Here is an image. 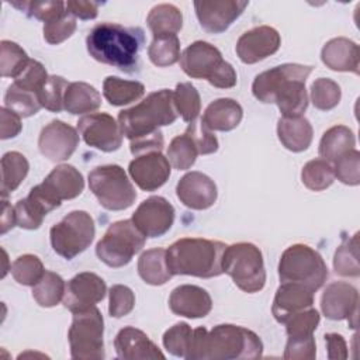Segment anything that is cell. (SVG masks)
I'll list each match as a JSON object with an SVG mask.
<instances>
[{
  "label": "cell",
  "instance_id": "cell-43",
  "mask_svg": "<svg viewBox=\"0 0 360 360\" xmlns=\"http://www.w3.org/2000/svg\"><path fill=\"white\" fill-rule=\"evenodd\" d=\"M4 107L24 118L37 114L41 108V104L37 93L22 90L13 83L8 86L4 94Z\"/></svg>",
  "mask_w": 360,
  "mask_h": 360
},
{
  "label": "cell",
  "instance_id": "cell-29",
  "mask_svg": "<svg viewBox=\"0 0 360 360\" xmlns=\"http://www.w3.org/2000/svg\"><path fill=\"white\" fill-rule=\"evenodd\" d=\"M277 135L283 146L291 152H302L312 142V127L309 121L300 117H281L277 122Z\"/></svg>",
  "mask_w": 360,
  "mask_h": 360
},
{
  "label": "cell",
  "instance_id": "cell-22",
  "mask_svg": "<svg viewBox=\"0 0 360 360\" xmlns=\"http://www.w3.org/2000/svg\"><path fill=\"white\" fill-rule=\"evenodd\" d=\"M169 307L179 316L204 318L212 308V300L207 290L198 285L183 284L172 291Z\"/></svg>",
  "mask_w": 360,
  "mask_h": 360
},
{
  "label": "cell",
  "instance_id": "cell-14",
  "mask_svg": "<svg viewBox=\"0 0 360 360\" xmlns=\"http://www.w3.org/2000/svg\"><path fill=\"white\" fill-rule=\"evenodd\" d=\"M132 222L146 238L165 235L174 222L173 205L160 195L143 200L132 214Z\"/></svg>",
  "mask_w": 360,
  "mask_h": 360
},
{
  "label": "cell",
  "instance_id": "cell-17",
  "mask_svg": "<svg viewBox=\"0 0 360 360\" xmlns=\"http://www.w3.org/2000/svg\"><path fill=\"white\" fill-rule=\"evenodd\" d=\"M280 44L281 38L277 30L269 25H259L242 34L235 49L243 63L252 65L276 53Z\"/></svg>",
  "mask_w": 360,
  "mask_h": 360
},
{
  "label": "cell",
  "instance_id": "cell-49",
  "mask_svg": "<svg viewBox=\"0 0 360 360\" xmlns=\"http://www.w3.org/2000/svg\"><path fill=\"white\" fill-rule=\"evenodd\" d=\"M333 174L339 181L347 186H357L360 183V153L352 149L338 158L332 163Z\"/></svg>",
  "mask_w": 360,
  "mask_h": 360
},
{
  "label": "cell",
  "instance_id": "cell-24",
  "mask_svg": "<svg viewBox=\"0 0 360 360\" xmlns=\"http://www.w3.org/2000/svg\"><path fill=\"white\" fill-rule=\"evenodd\" d=\"M39 186L52 200L60 204L62 200H72L80 195L84 187V180L75 166L59 165Z\"/></svg>",
  "mask_w": 360,
  "mask_h": 360
},
{
  "label": "cell",
  "instance_id": "cell-2",
  "mask_svg": "<svg viewBox=\"0 0 360 360\" xmlns=\"http://www.w3.org/2000/svg\"><path fill=\"white\" fill-rule=\"evenodd\" d=\"M263 343L260 338L238 325L222 323L210 332L200 326L193 330L187 360H239L262 357Z\"/></svg>",
  "mask_w": 360,
  "mask_h": 360
},
{
  "label": "cell",
  "instance_id": "cell-55",
  "mask_svg": "<svg viewBox=\"0 0 360 360\" xmlns=\"http://www.w3.org/2000/svg\"><path fill=\"white\" fill-rule=\"evenodd\" d=\"M316 345L314 336L305 339H288L284 350V359L288 360H314Z\"/></svg>",
  "mask_w": 360,
  "mask_h": 360
},
{
  "label": "cell",
  "instance_id": "cell-54",
  "mask_svg": "<svg viewBox=\"0 0 360 360\" xmlns=\"http://www.w3.org/2000/svg\"><path fill=\"white\" fill-rule=\"evenodd\" d=\"M186 132L191 136L193 142L197 146V150L200 155H208V153H214L218 149V139L217 136L212 134L211 129H208L201 120L198 122L193 121L188 124Z\"/></svg>",
  "mask_w": 360,
  "mask_h": 360
},
{
  "label": "cell",
  "instance_id": "cell-59",
  "mask_svg": "<svg viewBox=\"0 0 360 360\" xmlns=\"http://www.w3.org/2000/svg\"><path fill=\"white\" fill-rule=\"evenodd\" d=\"M325 342H326L329 359H346L347 357V346H346V342L342 335L326 333Z\"/></svg>",
  "mask_w": 360,
  "mask_h": 360
},
{
  "label": "cell",
  "instance_id": "cell-1",
  "mask_svg": "<svg viewBox=\"0 0 360 360\" xmlns=\"http://www.w3.org/2000/svg\"><path fill=\"white\" fill-rule=\"evenodd\" d=\"M312 66L283 63L259 73L252 84L253 96L266 104H277L283 117H300L308 107L305 82Z\"/></svg>",
  "mask_w": 360,
  "mask_h": 360
},
{
  "label": "cell",
  "instance_id": "cell-10",
  "mask_svg": "<svg viewBox=\"0 0 360 360\" xmlns=\"http://www.w3.org/2000/svg\"><path fill=\"white\" fill-rule=\"evenodd\" d=\"M146 236L135 226L132 219L111 224L96 245L97 257L110 267H122L143 248Z\"/></svg>",
  "mask_w": 360,
  "mask_h": 360
},
{
  "label": "cell",
  "instance_id": "cell-60",
  "mask_svg": "<svg viewBox=\"0 0 360 360\" xmlns=\"http://www.w3.org/2000/svg\"><path fill=\"white\" fill-rule=\"evenodd\" d=\"M17 224L15 219V210L11 207L6 198L1 201V219H0V233H6L8 229H11Z\"/></svg>",
  "mask_w": 360,
  "mask_h": 360
},
{
  "label": "cell",
  "instance_id": "cell-26",
  "mask_svg": "<svg viewBox=\"0 0 360 360\" xmlns=\"http://www.w3.org/2000/svg\"><path fill=\"white\" fill-rule=\"evenodd\" d=\"M314 304V292L295 283H281L276 291L271 312L277 322L283 323L288 316L311 308Z\"/></svg>",
  "mask_w": 360,
  "mask_h": 360
},
{
  "label": "cell",
  "instance_id": "cell-6",
  "mask_svg": "<svg viewBox=\"0 0 360 360\" xmlns=\"http://www.w3.org/2000/svg\"><path fill=\"white\" fill-rule=\"evenodd\" d=\"M183 72L193 79H205L218 89H231L238 76L231 63L222 59L218 48L205 41H195L180 55Z\"/></svg>",
  "mask_w": 360,
  "mask_h": 360
},
{
  "label": "cell",
  "instance_id": "cell-30",
  "mask_svg": "<svg viewBox=\"0 0 360 360\" xmlns=\"http://www.w3.org/2000/svg\"><path fill=\"white\" fill-rule=\"evenodd\" d=\"M101 104L100 93L89 83L73 82L69 83L65 98L63 108L70 114H86L97 110Z\"/></svg>",
  "mask_w": 360,
  "mask_h": 360
},
{
  "label": "cell",
  "instance_id": "cell-46",
  "mask_svg": "<svg viewBox=\"0 0 360 360\" xmlns=\"http://www.w3.org/2000/svg\"><path fill=\"white\" fill-rule=\"evenodd\" d=\"M340 97V87L332 79L319 77L311 86V101L318 110L328 111L335 108L339 104Z\"/></svg>",
  "mask_w": 360,
  "mask_h": 360
},
{
  "label": "cell",
  "instance_id": "cell-27",
  "mask_svg": "<svg viewBox=\"0 0 360 360\" xmlns=\"http://www.w3.org/2000/svg\"><path fill=\"white\" fill-rule=\"evenodd\" d=\"M359 45L345 37L328 41L321 51V59L326 68L356 75H359Z\"/></svg>",
  "mask_w": 360,
  "mask_h": 360
},
{
  "label": "cell",
  "instance_id": "cell-52",
  "mask_svg": "<svg viewBox=\"0 0 360 360\" xmlns=\"http://www.w3.org/2000/svg\"><path fill=\"white\" fill-rule=\"evenodd\" d=\"M110 304L108 312L114 318H121L128 315L135 305L134 291L122 284H115L110 288Z\"/></svg>",
  "mask_w": 360,
  "mask_h": 360
},
{
  "label": "cell",
  "instance_id": "cell-44",
  "mask_svg": "<svg viewBox=\"0 0 360 360\" xmlns=\"http://www.w3.org/2000/svg\"><path fill=\"white\" fill-rule=\"evenodd\" d=\"M321 316L316 309L307 308L291 316H288L283 323L285 325V332L288 339H305L314 336L319 325Z\"/></svg>",
  "mask_w": 360,
  "mask_h": 360
},
{
  "label": "cell",
  "instance_id": "cell-19",
  "mask_svg": "<svg viewBox=\"0 0 360 360\" xmlns=\"http://www.w3.org/2000/svg\"><path fill=\"white\" fill-rule=\"evenodd\" d=\"M359 292L356 287L346 281H333L326 285L321 297V309L332 321L353 318L357 323Z\"/></svg>",
  "mask_w": 360,
  "mask_h": 360
},
{
  "label": "cell",
  "instance_id": "cell-5",
  "mask_svg": "<svg viewBox=\"0 0 360 360\" xmlns=\"http://www.w3.org/2000/svg\"><path fill=\"white\" fill-rule=\"evenodd\" d=\"M176 118L173 91L162 89L148 94L139 104L120 111L118 124L122 135L134 141L159 131V127L173 124Z\"/></svg>",
  "mask_w": 360,
  "mask_h": 360
},
{
  "label": "cell",
  "instance_id": "cell-11",
  "mask_svg": "<svg viewBox=\"0 0 360 360\" xmlns=\"http://www.w3.org/2000/svg\"><path fill=\"white\" fill-rule=\"evenodd\" d=\"M104 319L98 308L73 314V321L69 328L70 356L75 360H100L104 359Z\"/></svg>",
  "mask_w": 360,
  "mask_h": 360
},
{
  "label": "cell",
  "instance_id": "cell-38",
  "mask_svg": "<svg viewBox=\"0 0 360 360\" xmlns=\"http://www.w3.org/2000/svg\"><path fill=\"white\" fill-rule=\"evenodd\" d=\"M148 56L150 62L159 68L174 65L180 59V41L177 35L153 37L148 48Z\"/></svg>",
  "mask_w": 360,
  "mask_h": 360
},
{
  "label": "cell",
  "instance_id": "cell-8",
  "mask_svg": "<svg viewBox=\"0 0 360 360\" xmlns=\"http://www.w3.org/2000/svg\"><path fill=\"white\" fill-rule=\"evenodd\" d=\"M222 270L245 292H257L266 284V269L260 249L249 242L226 246Z\"/></svg>",
  "mask_w": 360,
  "mask_h": 360
},
{
  "label": "cell",
  "instance_id": "cell-35",
  "mask_svg": "<svg viewBox=\"0 0 360 360\" xmlns=\"http://www.w3.org/2000/svg\"><path fill=\"white\" fill-rule=\"evenodd\" d=\"M30 170L27 158L20 152H7L1 158V197L6 198L25 179Z\"/></svg>",
  "mask_w": 360,
  "mask_h": 360
},
{
  "label": "cell",
  "instance_id": "cell-28",
  "mask_svg": "<svg viewBox=\"0 0 360 360\" xmlns=\"http://www.w3.org/2000/svg\"><path fill=\"white\" fill-rule=\"evenodd\" d=\"M243 117L240 104L232 98L214 100L204 111L201 122L211 131H232Z\"/></svg>",
  "mask_w": 360,
  "mask_h": 360
},
{
  "label": "cell",
  "instance_id": "cell-56",
  "mask_svg": "<svg viewBox=\"0 0 360 360\" xmlns=\"http://www.w3.org/2000/svg\"><path fill=\"white\" fill-rule=\"evenodd\" d=\"M163 148V135L159 131L146 135V136H141L138 139L129 141V149L132 155L139 156L141 153H149V152H160Z\"/></svg>",
  "mask_w": 360,
  "mask_h": 360
},
{
  "label": "cell",
  "instance_id": "cell-47",
  "mask_svg": "<svg viewBox=\"0 0 360 360\" xmlns=\"http://www.w3.org/2000/svg\"><path fill=\"white\" fill-rule=\"evenodd\" d=\"M193 329L186 322H179L169 328L163 335V346L166 350L176 356L186 359L191 346Z\"/></svg>",
  "mask_w": 360,
  "mask_h": 360
},
{
  "label": "cell",
  "instance_id": "cell-42",
  "mask_svg": "<svg viewBox=\"0 0 360 360\" xmlns=\"http://www.w3.org/2000/svg\"><path fill=\"white\" fill-rule=\"evenodd\" d=\"M301 180L307 188L312 191H322L335 180L332 165L323 159L309 160L301 170Z\"/></svg>",
  "mask_w": 360,
  "mask_h": 360
},
{
  "label": "cell",
  "instance_id": "cell-53",
  "mask_svg": "<svg viewBox=\"0 0 360 360\" xmlns=\"http://www.w3.org/2000/svg\"><path fill=\"white\" fill-rule=\"evenodd\" d=\"M13 6L20 7L21 10L25 8L28 15L35 17L37 20H42L45 22L56 18L58 15L66 11V3L63 1H28L22 3H13Z\"/></svg>",
  "mask_w": 360,
  "mask_h": 360
},
{
  "label": "cell",
  "instance_id": "cell-39",
  "mask_svg": "<svg viewBox=\"0 0 360 360\" xmlns=\"http://www.w3.org/2000/svg\"><path fill=\"white\" fill-rule=\"evenodd\" d=\"M197 155V146L187 132L174 136L167 148V160L177 170L190 169L194 165Z\"/></svg>",
  "mask_w": 360,
  "mask_h": 360
},
{
  "label": "cell",
  "instance_id": "cell-48",
  "mask_svg": "<svg viewBox=\"0 0 360 360\" xmlns=\"http://www.w3.org/2000/svg\"><path fill=\"white\" fill-rule=\"evenodd\" d=\"M69 83L66 79L62 76H49L44 87L38 93L39 104L41 107L52 111V112H59L63 110V98H65V91L68 89Z\"/></svg>",
  "mask_w": 360,
  "mask_h": 360
},
{
  "label": "cell",
  "instance_id": "cell-16",
  "mask_svg": "<svg viewBox=\"0 0 360 360\" xmlns=\"http://www.w3.org/2000/svg\"><path fill=\"white\" fill-rule=\"evenodd\" d=\"M79 145L77 131L60 120L45 125L38 138L41 153L52 162L69 159Z\"/></svg>",
  "mask_w": 360,
  "mask_h": 360
},
{
  "label": "cell",
  "instance_id": "cell-40",
  "mask_svg": "<svg viewBox=\"0 0 360 360\" xmlns=\"http://www.w3.org/2000/svg\"><path fill=\"white\" fill-rule=\"evenodd\" d=\"M27 52L15 42L3 39L0 42V70L3 77H17L28 65Z\"/></svg>",
  "mask_w": 360,
  "mask_h": 360
},
{
  "label": "cell",
  "instance_id": "cell-51",
  "mask_svg": "<svg viewBox=\"0 0 360 360\" xmlns=\"http://www.w3.org/2000/svg\"><path fill=\"white\" fill-rule=\"evenodd\" d=\"M48 73L44 65L35 59H30L27 68L14 79V84L22 90L39 93L48 80Z\"/></svg>",
  "mask_w": 360,
  "mask_h": 360
},
{
  "label": "cell",
  "instance_id": "cell-25",
  "mask_svg": "<svg viewBox=\"0 0 360 360\" xmlns=\"http://www.w3.org/2000/svg\"><path fill=\"white\" fill-rule=\"evenodd\" d=\"M59 205L60 204L52 200L38 184L31 188L25 198L18 200L15 204L17 225L24 229H37L41 226L44 217Z\"/></svg>",
  "mask_w": 360,
  "mask_h": 360
},
{
  "label": "cell",
  "instance_id": "cell-3",
  "mask_svg": "<svg viewBox=\"0 0 360 360\" xmlns=\"http://www.w3.org/2000/svg\"><path fill=\"white\" fill-rule=\"evenodd\" d=\"M142 44L143 31L141 28L115 22L94 25L86 38V46L93 59L128 73L138 68Z\"/></svg>",
  "mask_w": 360,
  "mask_h": 360
},
{
  "label": "cell",
  "instance_id": "cell-50",
  "mask_svg": "<svg viewBox=\"0 0 360 360\" xmlns=\"http://www.w3.org/2000/svg\"><path fill=\"white\" fill-rule=\"evenodd\" d=\"M76 30V20L75 17L66 10L63 14L58 15L56 18L45 22L44 25V38L48 44L58 45L72 37Z\"/></svg>",
  "mask_w": 360,
  "mask_h": 360
},
{
  "label": "cell",
  "instance_id": "cell-18",
  "mask_svg": "<svg viewBox=\"0 0 360 360\" xmlns=\"http://www.w3.org/2000/svg\"><path fill=\"white\" fill-rule=\"evenodd\" d=\"M248 1L221 0V1H194V8L202 30L211 34H221L243 13Z\"/></svg>",
  "mask_w": 360,
  "mask_h": 360
},
{
  "label": "cell",
  "instance_id": "cell-7",
  "mask_svg": "<svg viewBox=\"0 0 360 360\" xmlns=\"http://www.w3.org/2000/svg\"><path fill=\"white\" fill-rule=\"evenodd\" d=\"M281 283H295L318 291L328 278V267L322 256L308 245L297 243L287 248L278 262Z\"/></svg>",
  "mask_w": 360,
  "mask_h": 360
},
{
  "label": "cell",
  "instance_id": "cell-34",
  "mask_svg": "<svg viewBox=\"0 0 360 360\" xmlns=\"http://www.w3.org/2000/svg\"><path fill=\"white\" fill-rule=\"evenodd\" d=\"M145 93V86L136 80H124L115 76H108L103 82V94L111 105H125L141 98Z\"/></svg>",
  "mask_w": 360,
  "mask_h": 360
},
{
  "label": "cell",
  "instance_id": "cell-15",
  "mask_svg": "<svg viewBox=\"0 0 360 360\" xmlns=\"http://www.w3.org/2000/svg\"><path fill=\"white\" fill-rule=\"evenodd\" d=\"M107 285L96 273L83 271L70 278L65 287L63 305L76 314L96 307L105 297Z\"/></svg>",
  "mask_w": 360,
  "mask_h": 360
},
{
  "label": "cell",
  "instance_id": "cell-31",
  "mask_svg": "<svg viewBox=\"0 0 360 360\" xmlns=\"http://www.w3.org/2000/svg\"><path fill=\"white\" fill-rule=\"evenodd\" d=\"M139 277L150 285H163L172 278V271L167 267L166 250L155 248L143 252L138 260Z\"/></svg>",
  "mask_w": 360,
  "mask_h": 360
},
{
  "label": "cell",
  "instance_id": "cell-20",
  "mask_svg": "<svg viewBox=\"0 0 360 360\" xmlns=\"http://www.w3.org/2000/svg\"><path fill=\"white\" fill-rule=\"evenodd\" d=\"M128 172L141 190L155 191L169 180L170 163L160 152H149L136 156Z\"/></svg>",
  "mask_w": 360,
  "mask_h": 360
},
{
  "label": "cell",
  "instance_id": "cell-9",
  "mask_svg": "<svg viewBox=\"0 0 360 360\" xmlns=\"http://www.w3.org/2000/svg\"><path fill=\"white\" fill-rule=\"evenodd\" d=\"M89 187L100 205L110 211L127 210L136 198L132 183L125 170L118 165L94 167L89 173Z\"/></svg>",
  "mask_w": 360,
  "mask_h": 360
},
{
  "label": "cell",
  "instance_id": "cell-45",
  "mask_svg": "<svg viewBox=\"0 0 360 360\" xmlns=\"http://www.w3.org/2000/svg\"><path fill=\"white\" fill-rule=\"evenodd\" d=\"M10 270L14 280L22 285H35L45 273L41 259L30 253L18 256L13 262Z\"/></svg>",
  "mask_w": 360,
  "mask_h": 360
},
{
  "label": "cell",
  "instance_id": "cell-37",
  "mask_svg": "<svg viewBox=\"0 0 360 360\" xmlns=\"http://www.w3.org/2000/svg\"><path fill=\"white\" fill-rule=\"evenodd\" d=\"M333 269L336 274L343 277H357L360 274L359 233L345 239L336 249L333 256Z\"/></svg>",
  "mask_w": 360,
  "mask_h": 360
},
{
  "label": "cell",
  "instance_id": "cell-21",
  "mask_svg": "<svg viewBox=\"0 0 360 360\" xmlns=\"http://www.w3.org/2000/svg\"><path fill=\"white\" fill-rule=\"evenodd\" d=\"M176 194L187 208L207 210L217 201L218 191L211 177L201 172H190L179 180Z\"/></svg>",
  "mask_w": 360,
  "mask_h": 360
},
{
  "label": "cell",
  "instance_id": "cell-36",
  "mask_svg": "<svg viewBox=\"0 0 360 360\" xmlns=\"http://www.w3.org/2000/svg\"><path fill=\"white\" fill-rule=\"evenodd\" d=\"M65 287L66 284L58 273L45 270L41 280L32 285V297L41 307L51 308L63 300Z\"/></svg>",
  "mask_w": 360,
  "mask_h": 360
},
{
  "label": "cell",
  "instance_id": "cell-32",
  "mask_svg": "<svg viewBox=\"0 0 360 360\" xmlns=\"http://www.w3.org/2000/svg\"><path fill=\"white\" fill-rule=\"evenodd\" d=\"M354 134L350 128L345 125H335L322 135L319 142V155L323 160L332 165L338 158L354 149Z\"/></svg>",
  "mask_w": 360,
  "mask_h": 360
},
{
  "label": "cell",
  "instance_id": "cell-12",
  "mask_svg": "<svg viewBox=\"0 0 360 360\" xmlns=\"http://www.w3.org/2000/svg\"><path fill=\"white\" fill-rule=\"evenodd\" d=\"M94 221L86 211H72L51 231L52 249L66 260H72L84 252L94 239Z\"/></svg>",
  "mask_w": 360,
  "mask_h": 360
},
{
  "label": "cell",
  "instance_id": "cell-57",
  "mask_svg": "<svg viewBox=\"0 0 360 360\" xmlns=\"http://www.w3.org/2000/svg\"><path fill=\"white\" fill-rule=\"evenodd\" d=\"M0 118H1V125H0V138L1 139H8L14 138L20 134L21 131V117L13 112L11 110L1 107L0 108Z\"/></svg>",
  "mask_w": 360,
  "mask_h": 360
},
{
  "label": "cell",
  "instance_id": "cell-41",
  "mask_svg": "<svg viewBox=\"0 0 360 360\" xmlns=\"http://www.w3.org/2000/svg\"><path fill=\"white\" fill-rule=\"evenodd\" d=\"M173 103L177 114H180L186 122L195 121L201 110V100L197 89L191 83L186 82L176 86L173 91Z\"/></svg>",
  "mask_w": 360,
  "mask_h": 360
},
{
  "label": "cell",
  "instance_id": "cell-13",
  "mask_svg": "<svg viewBox=\"0 0 360 360\" xmlns=\"http://www.w3.org/2000/svg\"><path fill=\"white\" fill-rule=\"evenodd\" d=\"M77 129L84 142L103 152H114L122 143L120 124L107 112H94L77 121Z\"/></svg>",
  "mask_w": 360,
  "mask_h": 360
},
{
  "label": "cell",
  "instance_id": "cell-33",
  "mask_svg": "<svg viewBox=\"0 0 360 360\" xmlns=\"http://www.w3.org/2000/svg\"><path fill=\"white\" fill-rule=\"evenodd\" d=\"M146 22L153 37L176 35L183 27V14L174 4L162 3L150 8Z\"/></svg>",
  "mask_w": 360,
  "mask_h": 360
},
{
  "label": "cell",
  "instance_id": "cell-23",
  "mask_svg": "<svg viewBox=\"0 0 360 360\" xmlns=\"http://www.w3.org/2000/svg\"><path fill=\"white\" fill-rule=\"evenodd\" d=\"M114 347L117 356L124 360L165 359V354L148 338V335L132 326H125L117 333Z\"/></svg>",
  "mask_w": 360,
  "mask_h": 360
},
{
  "label": "cell",
  "instance_id": "cell-58",
  "mask_svg": "<svg viewBox=\"0 0 360 360\" xmlns=\"http://www.w3.org/2000/svg\"><path fill=\"white\" fill-rule=\"evenodd\" d=\"M66 10L80 20H93L98 13V3L83 1V0H70L66 1Z\"/></svg>",
  "mask_w": 360,
  "mask_h": 360
},
{
  "label": "cell",
  "instance_id": "cell-4",
  "mask_svg": "<svg viewBox=\"0 0 360 360\" xmlns=\"http://www.w3.org/2000/svg\"><path fill=\"white\" fill-rule=\"evenodd\" d=\"M226 245L202 238H181L166 250V262L172 274H186L201 278L224 273L222 255Z\"/></svg>",
  "mask_w": 360,
  "mask_h": 360
}]
</instances>
